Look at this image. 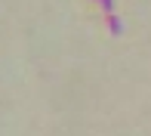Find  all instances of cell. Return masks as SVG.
Segmentation results:
<instances>
[{
  "mask_svg": "<svg viewBox=\"0 0 151 136\" xmlns=\"http://www.w3.org/2000/svg\"><path fill=\"white\" fill-rule=\"evenodd\" d=\"M108 31H111L114 37H120V34H123V19L117 16V12H114V16H108Z\"/></svg>",
  "mask_w": 151,
  "mask_h": 136,
  "instance_id": "6da1fadb",
  "label": "cell"
},
{
  "mask_svg": "<svg viewBox=\"0 0 151 136\" xmlns=\"http://www.w3.org/2000/svg\"><path fill=\"white\" fill-rule=\"evenodd\" d=\"M99 6L105 9V16H114V0H99Z\"/></svg>",
  "mask_w": 151,
  "mask_h": 136,
  "instance_id": "7a4b0ae2",
  "label": "cell"
}]
</instances>
